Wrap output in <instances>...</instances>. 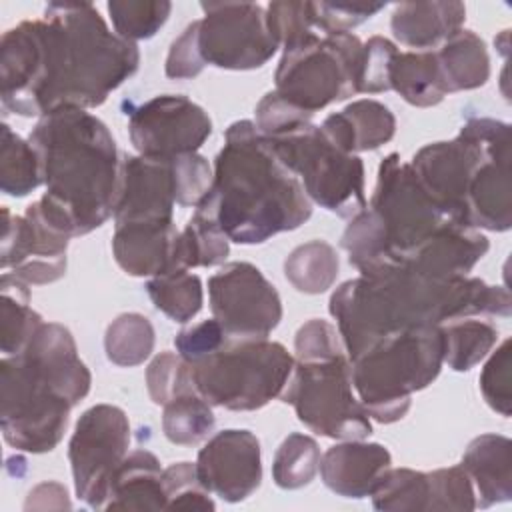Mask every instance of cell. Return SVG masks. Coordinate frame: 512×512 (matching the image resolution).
<instances>
[{
    "mask_svg": "<svg viewBox=\"0 0 512 512\" xmlns=\"http://www.w3.org/2000/svg\"><path fill=\"white\" fill-rule=\"evenodd\" d=\"M140 66L138 46L112 32L90 2H50L0 40V98L30 118L62 106L96 108Z\"/></svg>",
    "mask_w": 512,
    "mask_h": 512,
    "instance_id": "obj_1",
    "label": "cell"
},
{
    "mask_svg": "<svg viewBox=\"0 0 512 512\" xmlns=\"http://www.w3.org/2000/svg\"><path fill=\"white\" fill-rule=\"evenodd\" d=\"M348 358L394 332L442 326L466 316H510L512 300L504 286L476 276L432 278L412 270H386L342 282L330 296Z\"/></svg>",
    "mask_w": 512,
    "mask_h": 512,
    "instance_id": "obj_2",
    "label": "cell"
},
{
    "mask_svg": "<svg viewBox=\"0 0 512 512\" xmlns=\"http://www.w3.org/2000/svg\"><path fill=\"white\" fill-rule=\"evenodd\" d=\"M40 158L46 192L42 216L68 238L100 228L112 214L122 158L108 126L76 106L38 118L28 136Z\"/></svg>",
    "mask_w": 512,
    "mask_h": 512,
    "instance_id": "obj_3",
    "label": "cell"
},
{
    "mask_svg": "<svg viewBox=\"0 0 512 512\" xmlns=\"http://www.w3.org/2000/svg\"><path fill=\"white\" fill-rule=\"evenodd\" d=\"M194 212L212 222L230 242L262 244L302 226L312 216V202L256 124L236 120L224 132L212 186Z\"/></svg>",
    "mask_w": 512,
    "mask_h": 512,
    "instance_id": "obj_4",
    "label": "cell"
},
{
    "mask_svg": "<svg viewBox=\"0 0 512 512\" xmlns=\"http://www.w3.org/2000/svg\"><path fill=\"white\" fill-rule=\"evenodd\" d=\"M90 384L72 332L58 322H42L24 350L0 362L4 440L22 452L54 450L68 428L70 410L88 396Z\"/></svg>",
    "mask_w": 512,
    "mask_h": 512,
    "instance_id": "obj_5",
    "label": "cell"
},
{
    "mask_svg": "<svg viewBox=\"0 0 512 512\" xmlns=\"http://www.w3.org/2000/svg\"><path fill=\"white\" fill-rule=\"evenodd\" d=\"M450 222L410 164L390 152L378 166L370 204L350 218L340 246L362 276H372L402 268Z\"/></svg>",
    "mask_w": 512,
    "mask_h": 512,
    "instance_id": "obj_6",
    "label": "cell"
},
{
    "mask_svg": "<svg viewBox=\"0 0 512 512\" xmlns=\"http://www.w3.org/2000/svg\"><path fill=\"white\" fill-rule=\"evenodd\" d=\"M442 364V326L410 328L376 340L352 358V386L372 420L392 424L406 416L412 394L438 378Z\"/></svg>",
    "mask_w": 512,
    "mask_h": 512,
    "instance_id": "obj_7",
    "label": "cell"
},
{
    "mask_svg": "<svg viewBox=\"0 0 512 512\" xmlns=\"http://www.w3.org/2000/svg\"><path fill=\"white\" fill-rule=\"evenodd\" d=\"M290 352L268 338H232L190 366L196 392L210 404L250 412L280 398L294 370Z\"/></svg>",
    "mask_w": 512,
    "mask_h": 512,
    "instance_id": "obj_8",
    "label": "cell"
},
{
    "mask_svg": "<svg viewBox=\"0 0 512 512\" xmlns=\"http://www.w3.org/2000/svg\"><path fill=\"white\" fill-rule=\"evenodd\" d=\"M264 140L302 182L310 202L348 220L366 208L360 156L340 150L312 118L264 136Z\"/></svg>",
    "mask_w": 512,
    "mask_h": 512,
    "instance_id": "obj_9",
    "label": "cell"
},
{
    "mask_svg": "<svg viewBox=\"0 0 512 512\" xmlns=\"http://www.w3.org/2000/svg\"><path fill=\"white\" fill-rule=\"evenodd\" d=\"M362 48L364 42L352 32H314L282 50L274 92L314 116L358 94Z\"/></svg>",
    "mask_w": 512,
    "mask_h": 512,
    "instance_id": "obj_10",
    "label": "cell"
},
{
    "mask_svg": "<svg viewBox=\"0 0 512 512\" xmlns=\"http://www.w3.org/2000/svg\"><path fill=\"white\" fill-rule=\"evenodd\" d=\"M312 432L336 440H364L372 434V418L352 386L348 354L294 364L280 396Z\"/></svg>",
    "mask_w": 512,
    "mask_h": 512,
    "instance_id": "obj_11",
    "label": "cell"
},
{
    "mask_svg": "<svg viewBox=\"0 0 512 512\" xmlns=\"http://www.w3.org/2000/svg\"><path fill=\"white\" fill-rule=\"evenodd\" d=\"M198 50L204 64L224 70L262 68L280 48L266 24V8L254 2H202Z\"/></svg>",
    "mask_w": 512,
    "mask_h": 512,
    "instance_id": "obj_12",
    "label": "cell"
},
{
    "mask_svg": "<svg viewBox=\"0 0 512 512\" xmlns=\"http://www.w3.org/2000/svg\"><path fill=\"white\" fill-rule=\"evenodd\" d=\"M130 446V422L122 408L96 404L82 412L68 444L76 496L102 510L106 484Z\"/></svg>",
    "mask_w": 512,
    "mask_h": 512,
    "instance_id": "obj_13",
    "label": "cell"
},
{
    "mask_svg": "<svg viewBox=\"0 0 512 512\" xmlns=\"http://www.w3.org/2000/svg\"><path fill=\"white\" fill-rule=\"evenodd\" d=\"M212 318L232 338H268L282 320L274 284L250 262H228L208 278Z\"/></svg>",
    "mask_w": 512,
    "mask_h": 512,
    "instance_id": "obj_14",
    "label": "cell"
},
{
    "mask_svg": "<svg viewBox=\"0 0 512 512\" xmlns=\"http://www.w3.org/2000/svg\"><path fill=\"white\" fill-rule=\"evenodd\" d=\"M128 134L138 156L170 160L198 152L212 134V120L188 96L160 94L132 108Z\"/></svg>",
    "mask_w": 512,
    "mask_h": 512,
    "instance_id": "obj_15",
    "label": "cell"
},
{
    "mask_svg": "<svg viewBox=\"0 0 512 512\" xmlns=\"http://www.w3.org/2000/svg\"><path fill=\"white\" fill-rule=\"evenodd\" d=\"M70 238L42 216L38 202L26 206L24 216L2 208L0 268L24 284L40 286L66 274Z\"/></svg>",
    "mask_w": 512,
    "mask_h": 512,
    "instance_id": "obj_16",
    "label": "cell"
},
{
    "mask_svg": "<svg viewBox=\"0 0 512 512\" xmlns=\"http://www.w3.org/2000/svg\"><path fill=\"white\" fill-rule=\"evenodd\" d=\"M370 496L372 506L382 512L476 510L474 486L460 464L432 472L388 468L374 484Z\"/></svg>",
    "mask_w": 512,
    "mask_h": 512,
    "instance_id": "obj_17",
    "label": "cell"
},
{
    "mask_svg": "<svg viewBox=\"0 0 512 512\" xmlns=\"http://www.w3.org/2000/svg\"><path fill=\"white\" fill-rule=\"evenodd\" d=\"M464 224L490 232H506L512 226L510 124L502 120H492L484 152L468 184Z\"/></svg>",
    "mask_w": 512,
    "mask_h": 512,
    "instance_id": "obj_18",
    "label": "cell"
},
{
    "mask_svg": "<svg viewBox=\"0 0 512 512\" xmlns=\"http://www.w3.org/2000/svg\"><path fill=\"white\" fill-rule=\"evenodd\" d=\"M194 464L204 488L230 504L246 500L262 482L260 440L244 428L210 436Z\"/></svg>",
    "mask_w": 512,
    "mask_h": 512,
    "instance_id": "obj_19",
    "label": "cell"
},
{
    "mask_svg": "<svg viewBox=\"0 0 512 512\" xmlns=\"http://www.w3.org/2000/svg\"><path fill=\"white\" fill-rule=\"evenodd\" d=\"M176 184L170 160L122 156L120 186L114 204V226L172 224Z\"/></svg>",
    "mask_w": 512,
    "mask_h": 512,
    "instance_id": "obj_20",
    "label": "cell"
},
{
    "mask_svg": "<svg viewBox=\"0 0 512 512\" xmlns=\"http://www.w3.org/2000/svg\"><path fill=\"white\" fill-rule=\"evenodd\" d=\"M386 446L364 440H342L320 458V476L326 488L344 498L370 496L374 484L390 468Z\"/></svg>",
    "mask_w": 512,
    "mask_h": 512,
    "instance_id": "obj_21",
    "label": "cell"
},
{
    "mask_svg": "<svg viewBox=\"0 0 512 512\" xmlns=\"http://www.w3.org/2000/svg\"><path fill=\"white\" fill-rule=\"evenodd\" d=\"M178 230L172 224H120L114 226L112 254L116 264L138 278H152L174 270Z\"/></svg>",
    "mask_w": 512,
    "mask_h": 512,
    "instance_id": "obj_22",
    "label": "cell"
},
{
    "mask_svg": "<svg viewBox=\"0 0 512 512\" xmlns=\"http://www.w3.org/2000/svg\"><path fill=\"white\" fill-rule=\"evenodd\" d=\"M162 470L150 450H132L114 468L102 510H164Z\"/></svg>",
    "mask_w": 512,
    "mask_h": 512,
    "instance_id": "obj_23",
    "label": "cell"
},
{
    "mask_svg": "<svg viewBox=\"0 0 512 512\" xmlns=\"http://www.w3.org/2000/svg\"><path fill=\"white\" fill-rule=\"evenodd\" d=\"M512 442L502 434L476 436L460 466L466 470L474 494L476 508H488L512 498Z\"/></svg>",
    "mask_w": 512,
    "mask_h": 512,
    "instance_id": "obj_24",
    "label": "cell"
},
{
    "mask_svg": "<svg viewBox=\"0 0 512 512\" xmlns=\"http://www.w3.org/2000/svg\"><path fill=\"white\" fill-rule=\"evenodd\" d=\"M320 128L340 150L358 154L390 142L396 134V118L386 104L362 98L326 116Z\"/></svg>",
    "mask_w": 512,
    "mask_h": 512,
    "instance_id": "obj_25",
    "label": "cell"
},
{
    "mask_svg": "<svg viewBox=\"0 0 512 512\" xmlns=\"http://www.w3.org/2000/svg\"><path fill=\"white\" fill-rule=\"evenodd\" d=\"M466 20L462 2H400L390 18L394 38L414 50L438 48Z\"/></svg>",
    "mask_w": 512,
    "mask_h": 512,
    "instance_id": "obj_26",
    "label": "cell"
},
{
    "mask_svg": "<svg viewBox=\"0 0 512 512\" xmlns=\"http://www.w3.org/2000/svg\"><path fill=\"white\" fill-rule=\"evenodd\" d=\"M388 84L416 108L436 106L448 94L434 50L396 52L390 62Z\"/></svg>",
    "mask_w": 512,
    "mask_h": 512,
    "instance_id": "obj_27",
    "label": "cell"
},
{
    "mask_svg": "<svg viewBox=\"0 0 512 512\" xmlns=\"http://www.w3.org/2000/svg\"><path fill=\"white\" fill-rule=\"evenodd\" d=\"M436 60L444 78L446 92L474 90L490 78V58L484 40L472 30L460 28L436 50Z\"/></svg>",
    "mask_w": 512,
    "mask_h": 512,
    "instance_id": "obj_28",
    "label": "cell"
},
{
    "mask_svg": "<svg viewBox=\"0 0 512 512\" xmlns=\"http://www.w3.org/2000/svg\"><path fill=\"white\" fill-rule=\"evenodd\" d=\"M0 330H2V354L12 356L24 350L34 332L42 326V316L30 308L28 284L16 276L2 272L0 278Z\"/></svg>",
    "mask_w": 512,
    "mask_h": 512,
    "instance_id": "obj_29",
    "label": "cell"
},
{
    "mask_svg": "<svg viewBox=\"0 0 512 512\" xmlns=\"http://www.w3.org/2000/svg\"><path fill=\"white\" fill-rule=\"evenodd\" d=\"M444 364L454 372H468L484 360L498 342V328L484 318L466 316L442 324Z\"/></svg>",
    "mask_w": 512,
    "mask_h": 512,
    "instance_id": "obj_30",
    "label": "cell"
},
{
    "mask_svg": "<svg viewBox=\"0 0 512 512\" xmlns=\"http://www.w3.org/2000/svg\"><path fill=\"white\" fill-rule=\"evenodd\" d=\"M340 260L332 244L310 240L296 246L284 260L286 280L304 294L326 292L338 276Z\"/></svg>",
    "mask_w": 512,
    "mask_h": 512,
    "instance_id": "obj_31",
    "label": "cell"
},
{
    "mask_svg": "<svg viewBox=\"0 0 512 512\" xmlns=\"http://www.w3.org/2000/svg\"><path fill=\"white\" fill-rule=\"evenodd\" d=\"M146 292L152 304L170 320L186 324L204 304L202 280L190 270H170L148 278Z\"/></svg>",
    "mask_w": 512,
    "mask_h": 512,
    "instance_id": "obj_32",
    "label": "cell"
},
{
    "mask_svg": "<svg viewBox=\"0 0 512 512\" xmlns=\"http://www.w3.org/2000/svg\"><path fill=\"white\" fill-rule=\"evenodd\" d=\"M42 182L40 158L30 144L18 136L8 124H2L0 144V188L4 194L22 198L36 190Z\"/></svg>",
    "mask_w": 512,
    "mask_h": 512,
    "instance_id": "obj_33",
    "label": "cell"
},
{
    "mask_svg": "<svg viewBox=\"0 0 512 512\" xmlns=\"http://www.w3.org/2000/svg\"><path fill=\"white\" fill-rule=\"evenodd\" d=\"M162 408V432L172 444L194 446L214 430L212 406L196 390L174 396Z\"/></svg>",
    "mask_w": 512,
    "mask_h": 512,
    "instance_id": "obj_34",
    "label": "cell"
},
{
    "mask_svg": "<svg viewBox=\"0 0 512 512\" xmlns=\"http://www.w3.org/2000/svg\"><path fill=\"white\" fill-rule=\"evenodd\" d=\"M230 252V240L212 222L196 212L178 232L174 246V270L218 266Z\"/></svg>",
    "mask_w": 512,
    "mask_h": 512,
    "instance_id": "obj_35",
    "label": "cell"
},
{
    "mask_svg": "<svg viewBox=\"0 0 512 512\" xmlns=\"http://www.w3.org/2000/svg\"><path fill=\"white\" fill-rule=\"evenodd\" d=\"M156 334L152 322L138 312H124L116 316L104 334L106 358L116 366H138L154 350Z\"/></svg>",
    "mask_w": 512,
    "mask_h": 512,
    "instance_id": "obj_36",
    "label": "cell"
},
{
    "mask_svg": "<svg viewBox=\"0 0 512 512\" xmlns=\"http://www.w3.org/2000/svg\"><path fill=\"white\" fill-rule=\"evenodd\" d=\"M318 442L300 432L288 434L278 446L272 460V478L284 490H298L308 486L320 470Z\"/></svg>",
    "mask_w": 512,
    "mask_h": 512,
    "instance_id": "obj_37",
    "label": "cell"
},
{
    "mask_svg": "<svg viewBox=\"0 0 512 512\" xmlns=\"http://www.w3.org/2000/svg\"><path fill=\"white\" fill-rule=\"evenodd\" d=\"M118 36L130 42L152 38L168 20V0H112L106 4Z\"/></svg>",
    "mask_w": 512,
    "mask_h": 512,
    "instance_id": "obj_38",
    "label": "cell"
},
{
    "mask_svg": "<svg viewBox=\"0 0 512 512\" xmlns=\"http://www.w3.org/2000/svg\"><path fill=\"white\" fill-rule=\"evenodd\" d=\"M164 510H214L210 492L198 478L196 464L176 462L162 470Z\"/></svg>",
    "mask_w": 512,
    "mask_h": 512,
    "instance_id": "obj_39",
    "label": "cell"
},
{
    "mask_svg": "<svg viewBox=\"0 0 512 512\" xmlns=\"http://www.w3.org/2000/svg\"><path fill=\"white\" fill-rule=\"evenodd\" d=\"M146 388L154 404L164 406L178 394L192 392V372L178 352H160L146 368Z\"/></svg>",
    "mask_w": 512,
    "mask_h": 512,
    "instance_id": "obj_40",
    "label": "cell"
},
{
    "mask_svg": "<svg viewBox=\"0 0 512 512\" xmlns=\"http://www.w3.org/2000/svg\"><path fill=\"white\" fill-rule=\"evenodd\" d=\"M266 24L278 46L284 50L318 32L312 24V2L278 0L266 6Z\"/></svg>",
    "mask_w": 512,
    "mask_h": 512,
    "instance_id": "obj_41",
    "label": "cell"
},
{
    "mask_svg": "<svg viewBox=\"0 0 512 512\" xmlns=\"http://www.w3.org/2000/svg\"><path fill=\"white\" fill-rule=\"evenodd\" d=\"M170 164L176 184V204L196 208L212 186V168L208 160L198 152H190L170 158Z\"/></svg>",
    "mask_w": 512,
    "mask_h": 512,
    "instance_id": "obj_42",
    "label": "cell"
},
{
    "mask_svg": "<svg viewBox=\"0 0 512 512\" xmlns=\"http://www.w3.org/2000/svg\"><path fill=\"white\" fill-rule=\"evenodd\" d=\"M480 392L486 400V404L498 412L500 416H510V340L506 338L494 352H490V358L486 360L480 378Z\"/></svg>",
    "mask_w": 512,
    "mask_h": 512,
    "instance_id": "obj_43",
    "label": "cell"
},
{
    "mask_svg": "<svg viewBox=\"0 0 512 512\" xmlns=\"http://www.w3.org/2000/svg\"><path fill=\"white\" fill-rule=\"evenodd\" d=\"M384 8L386 2H312V24L322 34L350 32Z\"/></svg>",
    "mask_w": 512,
    "mask_h": 512,
    "instance_id": "obj_44",
    "label": "cell"
},
{
    "mask_svg": "<svg viewBox=\"0 0 512 512\" xmlns=\"http://www.w3.org/2000/svg\"><path fill=\"white\" fill-rule=\"evenodd\" d=\"M294 352L298 362H314L342 356L346 354V348L334 324L322 318H312L298 328L294 336Z\"/></svg>",
    "mask_w": 512,
    "mask_h": 512,
    "instance_id": "obj_45",
    "label": "cell"
},
{
    "mask_svg": "<svg viewBox=\"0 0 512 512\" xmlns=\"http://www.w3.org/2000/svg\"><path fill=\"white\" fill-rule=\"evenodd\" d=\"M396 52V44L384 36H370L364 42L358 94H378L390 90L388 70Z\"/></svg>",
    "mask_w": 512,
    "mask_h": 512,
    "instance_id": "obj_46",
    "label": "cell"
},
{
    "mask_svg": "<svg viewBox=\"0 0 512 512\" xmlns=\"http://www.w3.org/2000/svg\"><path fill=\"white\" fill-rule=\"evenodd\" d=\"M204 66L206 64L198 50V20H194L170 44L164 72L172 80H188L196 78L204 70Z\"/></svg>",
    "mask_w": 512,
    "mask_h": 512,
    "instance_id": "obj_47",
    "label": "cell"
},
{
    "mask_svg": "<svg viewBox=\"0 0 512 512\" xmlns=\"http://www.w3.org/2000/svg\"><path fill=\"white\" fill-rule=\"evenodd\" d=\"M226 336L228 334L224 332L220 322L216 318H210L182 328L174 338V346L184 362L194 364L214 352L226 340Z\"/></svg>",
    "mask_w": 512,
    "mask_h": 512,
    "instance_id": "obj_48",
    "label": "cell"
}]
</instances>
